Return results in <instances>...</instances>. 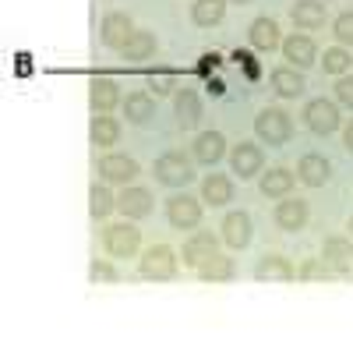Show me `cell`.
Returning <instances> with one entry per match:
<instances>
[{
	"instance_id": "cell-40",
	"label": "cell",
	"mask_w": 353,
	"mask_h": 350,
	"mask_svg": "<svg viewBox=\"0 0 353 350\" xmlns=\"http://www.w3.org/2000/svg\"><path fill=\"white\" fill-rule=\"evenodd\" d=\"M346 226H350V237H353V216H350V223H346Z\"/></svg>"
},
{
	"instance_id": "cell-22",
	"label": "cell",
	"mask_w": 353,
	"mask_h": 350,
	"mask_svg": "<svg viewBox=\"0 0 353 350\" xmlns=\"http://www.w3.org/2000/svg\"><path fill=\"white\" fill-rule=\"evenodd\" d=\"M156 53H159V39H156V32H149V28H134V36L121 50V57L128 64H145V61H152Z\"/></svg>"
},
{
	"instance_id": "cell-4",
	"label": "cell",
	"mask_w": 353,
	"mask_h": 350,
	"mask_svg": "<svg viewBox=\"0 0 353 350\" xmlns=\"http://www.w3.org/2000/svg\"><path fill=\"white\" fill-rule=\"evenodd\" d=\"M201 213H205L201 195L194 198V195L181 191V195L166 198V220H170V226H173V230H184V233L198 230V226H201Z\"/></svg>"
},
{
	"instance_id": "cell-23",
	"label": "cell",
	"mask_w": 353,
	"mask_h": 350,
	"mask_svg": "<svg viewBox=\"0 0 353 350\" xmlns=\"http://www.w3.org/2000/svg\"><path fill=\"white\" fill-rule=\"evenodd\" d=\"M321 258H325L329 266L343 276V273L353 266V237H339V233H329V237L321 241Z\"/></svg>"
},
{
	"instance_id": "cell-1",
	"label": "cell",
	"mask_w": 353,
	"mask_h": 350,
	"mask_svg": "<svg viewBox=\"0 0 353 350\" xmlns=\"http://www.w3.org/2000/svg\"><path fill=\"white\" fill-rule=\"evenodd\" d=\"M254 135H258V142L272 145V149H283V145H290V138H293L290 113L279 110V106H265V110L254 117Z\"/></svg>"
},
{
	"instance_id": "cell-17",
	"label": "cell",
	"mask_w": 353,
	"mask_h": 350,
	"mask_svg": "<svg viewBox=\"0 0 353 350\" xmlns=\"http://www.w3.org/2000/svg\"><path fill=\"white\" fill-rule=\"evenodd\" d=\"M173 113H176V124L184 131L198 128L201 117H205V106H201V96L194 89H176L173 93Z\"/></svg>"
},
{
	"instance_id": "cell-19",
	"label": "cell",
	"mask_w": 353,
	"mask_h": 350,
	"mask_svg": "<svg viewBox=\"0 0 353 350\" xmlns=\"http://www.w3.org/2000/svg\"><path fill=\"white\" fill-rule=\"evenodd\" d=\"M293 276H297L293 262H290L286 255H276V251L261 255L258 266H254V280H261V283H290Z\"/></svg>"
},
{
	"instance_id": "cell-33",
	"label": "cell",
	"mask_w": 353,
	"mask_h": 350,
	"mask_svg": "<svg viewBox=\"0 0 353 350\" xmlns=\"http://www.w3.org/2000/svg\"><path fill=\"white\" fill-rule=\"evenodd\" d=\"M297 276H301V280L307 283V280H336L339 273H336V269L329 266V262H325V258H321V255H318V258H307V262H304V266L297 269Z\"/></svg>"
},
{
	"instance_id": "cell-32",
	"label": "cell",
	"mask_w": 353,
	"mask_h": 350,
	"mask_svg": "<svg viewBox=\"0 0 353 350\" xmlns=\"http://www.w3.org/2000/svg\"><path fill=\"white\" fill-rule=\"evenodd\" d=\"M321 68H325V75H346L353 68V57L346 53V46H329L325 53H321Z\"/></svg>"
},
{
	"instance_id": "cell-26",
	"label": "cell",
	"mask_w": 353,
	"mask_h": 350,
	"mask_svg": "<svg viewBox=\"0 0 353 350\" xmlns=\"http://www.w3.org/2000/svg\"><path fill=\"white\" fill-rule=\"evenodd\" d=\"M88 142H92L96 149H113V145L121 142V121H117L113 113H96L92 124H88Z\"/></svg>"
},
{
	"instance_id": "cell-16",
	"label": "cell",
	"mask_w": 353,
	"mask_h": 350,
	"mask_svg": "<svg viewBox=\"0 0 353 350\" xmlns=\"http://www.w3.org/2000/svg\"><path fill=\"white\" fill-rule=\"evenodd\" d=\"M248 39H251V46L254 50H261V53H272L276 46H283V28H279V21L276 18H269V14H258L251 25H248Z\"/></svg>"
},
{
	"instance_id": "cell-3",
	"label": "cell",
	"mask_w": 353,
	"mask_h": 350,
	"mask_svg": "<svg viewBox=\"0 0 353 350\" xmlns=\"http://www.w3.org/2000/svg\"><path fill=\"white\" fill-rule=\"evenodd\" d=\"M152 173L163 188H184L194 181V163L184 153H163V156H156Z\"/></svg>"
},
{
	"instance_id": "cell-39",
	"label": "cell",
	"mask_w": 353,
	"mask_h": 350,
	"mask_svg": "<svg viewBox=\"0 0 353 350\" xmlns=\"http://www.w3.org/2000/svg\"><path fill=\"white\" fill-rule=\"evenodd\" d=\"M230 4H251V0H230Z\"/></svg>"
},
{
	"instance_id": "cell-30",
	"label": "cell",
	"mask_w": 353,
	"mask_h": 350,
	"mask_svg": "<svg viewBox=\"0 0 353 350\" xmlns=\"http://www.w3.org/2000/svg\"><path fill=\"white\" fill-rule=\"evenodd\" d=\"M198 276H201V283H230L233 276H237V266H233L230 255L216 251L205 266H198Z\"/></svg>"
},
{
	"instance_id": "cell-34",
	"label": "cell",
	"mask_w": 353,
	"mask_h": 350,
	"mask_svg": "<svg viewBox=\"0 0 353 350\" xmlns=\"http://www.w3.org/2000/svg\"><path fill=\"white\" fill-rule=\"evenodd\" d=\"M88 280L99 283V286H113V283H121V273H117L113 262H106V258H92V266H88Z\"/></svg>"
},
{
	"instance_id": "cell-18",
	"label": "cell",
	"mask_w": 353,
	"mask_h": 350,
	"mask_svg": "<svg viewBox=\"0 0 353 350\" xmlns=\"http://www.w3.org/2000/svg\"><path fill=\"white\" fill-rule=\"evenodd\" d=\"M191 156H194V163H201V166H216V163L226 156V135H223V131H201V135L191 142Z\"/></svg>"
},
{
	"instance_id": "cell-8",
	"label": "cell",
	"mask_w": 353,
	"mask_h": 350,
	"mask_svg": "<svg viewBox=\"0 0 353 350\" xmlns=\"http://www.w3.org/2000/svg\"><path fill=\"white\" fill-rule=\"evenodd\" d=\"M219 237H223V244L233 248V251L248 248V244L254 241V223H251V216H248L244 209H230V213L223 216V223H219Z\"/></svg>"
},
{
	"instance_id": "cell-24",
	"label": "cell",
	"mask_w": 353,
	"mask_h": 350,
	"mask_svg": "<svg viewBox=\"0 0 353 350\" xmlns=\"http://www.w3.org/2000/svg\"><path fill=\"white\" fill-rule=\"evenodd\" d=\"M201 202L205 206H212V209H219V206H230L233 198V181L226 177V173H205V181H201Z\"/></svg>"
},
{
	"instance_id": "cell-27",
	"label": "cell",
	"mask_w": 353,
	"mask_h": 350,
	"mask_svg": "<svg viewBox=\"0 0 353 350\" xmlns=\"http://www.w3.org/2000/svg\"><path fill=\"white\" fill-rule=\"evenodd\" d=\"M117 213V195L110 191V184L106 181H96L92 188H88V216L92 220H110Z\"/></svg>"
},
{
	"instance_id": "cell-12",
	"label": "cell",
	"mask_w": 353,
	"mask_h": 350,
	"mask_svg": "<svg viewBox=\"0 0 353 350\" xmlns=\"http://www.w3.org/2000/svg\"><path fill=\"white\" fill-rule=\"evenodd\" d=\"M156 198L149 188H138V184H124V191L117 195V213H121L124 220H145L152 213Z\"/></svg>"
},
{
	"instance_id": "cell-11",
	"label": "cell",
	"mask_w": 353,
	"mask_h": 350,
	"mask_svg": "<svg viewBox=\"0 0 353 350\" xmlns=\"http://www.w3.org/2000/svg\"><path fill=\"white\" fill-rule=\"evenodd\" d=\"M230 170L237 173V177H244V181L258 177V173L265 170L261 145H258V142H237V145L230 149Z\"/></svg>"
},
{
	"instance_id": "cell-20",
	"label": "cell",
	"mask_w": 353,
	"mask_h": 350,
	"mask_svg": "<svg viewBox=\"0 0 353 350\" xmlns=\"http://www.w3.org/2000/svg\"><path fill=\"white\" fill-rule=\"evenodd\" d=\"M297 177L307 184V188H325L332 181V163L321 156V153H304L297 159Z\"/></svg>"
},
{
	"instance_id": "cell-21",
	"label": "cell",
	"mask_w": 353,
	"mask_h": 350,
	"mask_svg": "<svg viewBox=\"0 0 353 350\" xmlns=\"http://www.w3.org/2000/svg\"><path fill=\"white\" fill-rule=\"evenodd\" d=\"M290 18H293V25H297L301 32H314V28H325L329 11H325L321 0H297V4L290 8Z\"/></svg>"
},
{
	"instance_id": "cell-37",
	"label": "cell",
	"mask_w": 353,
	"mask_h": 350,
	"mask_svg": "<svg viewBox=\"0 0 353 350\" xmlns=\"http://www.w3.org/2000/svg\"><path fill=\"white\" fill-rule=\"evenodd\" d=\"M173 89V85H170V78H156V85H152V96H166Z\"/></svg>"
},
{
	"instance_id": "cell-13",
	"label": "cell",
	"mask_w": 353,
	"mask_h": 350,
	"mask_svg": "<svg viewBox=\"0 0 353 350\" xmlns=\"http://www.w3.org/2000/svg\"><path fill=\"white\" fill-rule=\"evenodd\" d=\"M131 36H134V21H131V14H124V11H110V14L99 21V39H103V46H110V50H124Z\"/></svg>"
},
{
	"instance_id": "cell-5",
	"label": "cell",
	"mask_w": 353,
	"mask_h": 350,
	"mask_svg": "<svg viewBox=\"0 0 353 350\" xmlns=\"http://www.w3.org/2000/svg\"><path fill=\"white\" fill-rule=\"evenodd\" d=\"M103 248H106L110 258H134L138 248H141V230L134 226V220L110 223L103 230Z\"/></svg>"
},
{
	"instance_id": "cell-15",
	"label": "cell",
	"mask_w": 353,
	"mask_h": 350,
	"mask_svg": "<svg viewBox=\"0 0 353 350\" xmlns=\"http://www.w3.org/2000/svg\"><path fill=\"white\" fill-rule=\"evenodd\" d=\"M272 220H276V226L279 230H286V233H293V230H304L307 226V220H311V206H307V198H283L279 206H276V213H272Z\"/></svg>"
},
{
	"instance_id": "cell-14",
	"label": "cell",
	"mask_w": 353,
	"mask_h": 350,
	"mask_svg": "<svg viewBox=\"0 0 353 350\" xmlns=\"http://www.w3.org/2000/svg\"><path fill=\"white\" fill-rule=\"evenodd\" d=\"M121 103H124L121 85L106 75H96L92 85H88V106H92V113H113Z\"/></svg>"
},
{
	"instance_id": "cell-25",
	"label": "cell",
	"mask_w": 353,
	"mask_h": 350,
	"mask_svg": "<svg viewBox=\"0 0 353 350\" xmlns=\"http://www.w3.org/2000/svg\"><path fill=\"white\" fill-rule=\"evenodd\" d=\"M293 184H297V173H293L290 166H272V170H261V195L265 198H286L293 191Z\"/></svg>"
},
{
	"instance_id": "cell-36",
	"label": "cell",
	"mask_w": 353,
	"mask_h": 350,
	"mask_svg": "<svg viewBox=\"0 0 353 350\" xmlns=\"http://www.w3.org/2000/svg\"><path fill=\"white\" fill-rule=\"evenodd\" d=\"M336 103L353 110V75H339L336 78Z\"/></svg>"
},
{
	"instance_id": "cell-38",
	"label": "cell",
	"mask_w": 353,
	"mask_h": 350,
	"mask_svg": "<svg viewBox=\"0 0 353 350\" xmlns=\"http://www.w3.org/2000/svg\"><path fill=\"white\" fill-rule=\"evenodd\" d=\"M343 142H346V149L353 153V121H350V124L343 128Z\"/></svg>"
},
{
	"instance_id": "cell-9",
	"label": "cell",
	"mask_w": 353,
	"mask_h": 350,
	"mask_svg": "<svg viewBox=\"0 0 353 350\" xmlns=\"http://www.w3.org/2000/svg\"><path fill=\"white\" fill-rule=\"evenodd\" d=\"M219 251V237L212 230H191L188 233V241H184V248H181V258H184V266L188 269H198V266H205L212 255Z\"/></svg>"
},
{
	"instance_id": "cell-7",
	"label": "cell",
	"mask_w": 353,
	"mask_h": 350,
	"mask_svg": "<svg viewBox=\"0 0 353 350\" xmlns=\"http://www.w3.org/2000/svg\"><path fill=\"white\" fill-rule=\"evenodd\" d=\"M96 170H99V181H106V184H134V177L141 173V166H138V159L134 156H128V153H106L99 163H96Z\"/></svg>"
},
{
	"instance_id": "cell-29",
	"label": "cell",
	"mask_w": 353,
	"mask_h": 350,
	"mask_svg": "<svg viewBox=\"0 0 353 350\" xmlns=\"http://www.w3.org/2000/svg\"><path fill=\"white\" fill-rule=\"evenodd\" d=\"M226 4L230 0H194L191 4V21L198 28H216L226 18Z\"/></svg>"
},
{
	"instance_id": "cell-2",
	"label": "cell",
	"mask_w": 353,
	"mask_h": 350,
	"mask_svg": "<svg viewBox=\"0 0 353 350\" xmlns=\"http://www.w3.org/2000/svg\"><path fill=\"white\" fill-rule=\"evenodd\" d=\"M138 273L152 283H166L176 276V251L170 244H152L138 255Z\"/></svg>"
},
{
	"instance_id": "cell-28",
	"label": "cell",
	"mask_w": 353,
	"mask_h": 350,
	"mask_svg": "<svg viewBox=\"0 0 353 350\" xmlns=\"http://www.w3.org/2000/svg\"><path fill=\"white\" fill-rule=\"evenodd\" d=\"M304 71H297V68H276L272 71V89H276V96H283V99H297V96H304Z\"/></svg>"
},
{
	"instance_id": "cell-6",
	"label": "cell",
	"mask_w": 353,
	"mask_h": 350,
	"mask_svg": "<svg viewBox=\"0 0 353 350\" xmlns=\"http://www.w3.org/2000/svg\"><path fill=\"white\" fill-rule=\"evenodd\" d=\"M339 121H343V117H339V103H332L325 96H314V99L304 103V128L311 135L325 138V135L339 131Z\"/></svg>"
},
{
	"instance_id": "cell-10",
	"label": "cell",
	"mask_w": 353,
	"mask_h": 350,
	"mask_svg": "<svg viewBox=\"0 0 353 350\" xmlns=\"http://www.w3.org/2000/svg\"><path fill=\"white\" fill-rule=\"evenodd\" d=\"M279 50H283V57H286V64L297 68V71H307V68L318 61V43H314L311 32H290Z\"/></svg>"
},
{
	"instance_id": "cell-31",
	"label": "cell",
	"mask_w": 353,
	"mask_h": 350,
	"mask_svg": "<svg viewBox=\"0 0 353 350\" xmlns=\"http://www.w3.org/2000/svg\"><path fill=\"white\" fill-rule=\"evenodd\" d=\"M121 106H124V117L131 124H149L152 113H156V99L149 93H131V96H124Z\"/></svg>"
},
{
	"instance_id": "cell-35",
	"label": "cell",
	"mask_w": 353,
	"mask_h": 350,
	"mask_svg": "<svg viewBox=\"0 0 353 350\" xmlns=\"http://www.w3.org/2000/svg\"><path fill=\"white\" fill-rule=\"evenodd\" d=\"M332 32H336L339 46H353V11H339V14H336Z\"/></svg>"
}]
</instances>
